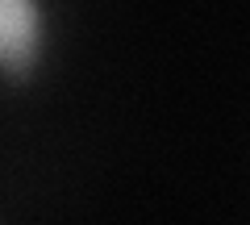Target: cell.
I'll return each mask as SVG.
<instances>
[{
    "label": "cell",
    "instance_id": "cell-1",
    "mask_svg": "<svg viewBox=\"0 0 250 225\" xmlns=\"http://www.w3.org/2000/svg\"><path fill=\"white\" fill-rule=\"evenodd\" d=\"M50 59V4L0 0V80L25 88Z\"/></svg>",
    "mask_w": 250,
    "mask_h": 225
}]
</instances>
